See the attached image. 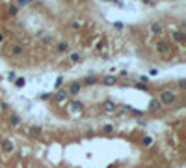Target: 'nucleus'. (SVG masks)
<instances>
[{"mask_svg":"<svg viewBox=\"0 0 186 168\" xmlns=\"http://www.w3.org/2000/svg\"><path fill=\"white\" fill-rule=\"evenodd\" d=\"M162 30H164L162 22H153V25H151V32L156 34V36H158V34H162Z\"/></svg>","mask_w":186,"mask_h":168,"instance_id":"f8f14e48","label":"nucleus"},{"mask_svg":"<svg viewBox=\"0 0 186 168\" xmlns=\"http://www.w3.org/2000/svg\"><path fill=\"white\" fill-rule=\"evenodd\" d=\"M171 36H173V39L177 41V43H184V39H186V36H184L182 30H175V32H171Z\"/></svg>","mask_w":186,"mask_h":168,"instance_id":"0eeeda50","label":"nucleus"},{"mask_svg":"<svg viewBox=\"0 0 186 168\" xmlns=\"http://www.w3.org/2000/svg\"><path fill=\"white\" fill-rule=\"evenodd\" d=\"M58 51H60V52H67V51H69V43H65V41L58 43Z\"/></svg>","mask_w":186,"mask_h":168,"instance_id":"f3484780","label":"nucleus"},{"mask_svg":"<svg viewBox=\"0 0 186 168\" xmlns=\"http://www.w3.org/2000/svg\"><path fill=\"white\" fill-rule=\"evenodd\" d=\"M104 45H106V41H104V39H101L99 43H97V51H102V49H104Z\"/></svg>","mask_w":186,"mask_h":168,"instance_id":"4be33fe9","label":"nucleus"},{"mask_svg":"<svg viewBox=\"0 0 186 168\" xmlns=\"http://www.w3.org/2000/svg\"><path fill=\"white\" fill-rule=\"evenodd\" d=\"M69 94H67V90H58V94L54 95V99L58 101V103H63V101H67Z\"/></svg>","mask_w":186,"mask_h":168,"instance_id":"423d86ee","label":"nucleus"},{"mask_svg":"<svg viewBox=\"0 0 186 168\" xmlns=\"http://www.w3.org/2000/svg\"><path fill=\"white\" fill-rule=\"evenodd\" d=\"M61 82H63V78L60 77V78H58V81H56V88H60V86H61Z\"/></svg>","mask_w":186,"mask_h":168,"instance_id":"bb28decb","label":"nucleus"},{"mask_svg":"<svg viewBox=\"0 0 186 168\" xmlns=\"http://www.w3.org/2000/svg\"><path fill=\"white\" fill-rule=\"evenodd\" d=\"M136 88H138V90H141V92H147V90H149V88H147V84H141V82H138V84H136Z\"/></svg>","mask_w":186,"mask_h":168,"instance_id":"412c9836","label":"nucleus"},{"mask_svg":"<svg viewBox=\"0 0 186 168\" xmlns=\"http://www.w3.org/2000/svg\"><path fill=\"white\" fill-rule=\"evenodd\" d=\"M50 41H52V38H49V36H47V38H45V39H43V43H45V45H49V43H50Z\"/></svg>","mask_w":186,"mask_h":168,"instance_id":"c85d7f7f","label":"nucleus"},{"mask_svg":"<svg viewBox=\"0 0 186 168\" xmlns=\"http://www.w3.org/2000/svg\"><path fill=\"white\" fill-rule=\"evenodd\" d=\"M162 108V103H160V101L155 97V99H151V103H149V110H153V112H155V110H160Z\"/></svg>","mask_w":186,"mask_h":168,"instance_id":"6e6552de","label":"nucleus"},{"mask_svg":"<svg viewBox=\"0 0 186 168\" xmlns=\"http://www.w3.org/2000/svg\"><path fill=\"white\" fill-rule=\"evenodd\" d=\"M82 107H84V105L80 103V101H74V103H73V108H74V110H82Z\"/></svg>","mask_w":186,"mask_h":168,"instance_id":"aec40b11","label":"nucleus"},{"mask_svg":"<svg viewBox=\"0 0 186 168\" xmlns=\"http://www.w3.org/2000/svg\"><path fill=\"white\" fill-rule=\"evenodd\" d=\"M17 11H19V9H17V6H15V4H9V6H8V13L11 15V17H15V15H17Z\"/></svg>","mask_w":186,"mask_h":168,"instance_id":"dca6fc26","label":"nucleus"},{"mask_svg":"<svg viewBox=\"0 0 186 168\" xmlns=\"http://www.w3.org/2000/svg\"><path fill=\"white\" fill-rule=\"evenodd\" d=\"M97 81H99V78H97L95 75H90V77H86V78H84V84L93 86V84H97Z\"/></svg>","mask_w":186,"mask_h":168,"instance_id":"4468645a","label":"nucleus"},{"mask_svg":"<svg viewBox=\"0 0 186 168\" xmlns=\"http://www.w3.org/2000/svg\"><path fill=\"white\" fill-rule=\"evenodd\" d=\"M102 131H104L106 134H110V133H114V127H112V125H104V129H102Z\"/></svg>","mask_w":186,"mask_h":168,"instance_id":"5701e85b","label":"nucleus"},{"mask_svg":"<svg viewBox=\"0 0 186 168\" xmlns=\"http://www.w3.org/2000/svg\"><path fill=\"white\" fill-rule=\"evenodd\" d=\"M23 52H24L23 45H11V54H13V56H20Z\"/></svg>","mask_w":186,"mask_h":168,"instance_id":"ddd939ff","label":"nucleus"},{"mask_svg":"<svg viewBox=\"0 0 186 168\" xmlns=\"http://www.w3.org/2000/svg\"><path fill=\"white\" fill-rule=\"evenodd\" d=\"M8 123L11 127H17L19 123H20V118H19V114H15V112H11V114H8Z\"/></svg>","mask_w":186,"mask_h":168,"instance_id":"39448f33","label":"nucleus"},{"mask_svg":"<svg viewBox=\"0 0 186 168\" xmlns=\"http://www.w3.org/2000/svg\"><path fill=\"white\" fill-rule=\"evenodd\" d=\"M102 107H104V110H106V112H115V110H117V105L114 103V101H104V105H102Z\"/></svg>","mask_w":186,"mask_h":168,"instance_id":"9d476101","label":"nucleus"},{"mask_svg":"<svg viewBox=\"0 0 186 168\" xmlns=\"http://www.w3.org/2000/svg\"><path fill=\"white\" fill-rule=\"evenodd\" d=\"M2 39H4V36H2V34H0V41H2Z\"/></svg>","mask_w":186,"mask_h":168,"instance_id":"c756f323","label":"nucleus"},{"mask_svg":"<svg viewBox=\"0 0 186 168\" xmlns=\"http://www.w3.org/2000/svg\"><path fill=\"white\" fill-rule=\"evenodd\" d=\"M158 101H160L162 105H166V107H171V105L175 103V94H173V92H169V90H162Z\"/></svg>","mask_w":186,"mask_h":168,"instance_id":"f257e3e1","label":"nucleus"},{"mask_svg":"<svg viewBox=\"0 0 186 168\" xmlns=\"http://www.w3.org/2000/svg\"><path fill=\"white\" fill-rule=\"evenodd\" d=\"M0 150H2V151H13L15 150V146H13V142L11 140H8V138H4L2 142H0Z\"/></svg>","mask_w":186,"mask_h":168,"instance_id":"7ed1b4c3","label":"nucleus"},{"mask_svg":"<svg viewBox=\"0 0 186 168\" xmlns=\"http://www.w3.org/2000/svg\"><path fill=\"white\" fill-rule=\"evenodd\" d=\"M28 134H30L32 138H37L39 134H41V127H37V125H32V127L28 129Z\"/></svg>","mask_w":186,"mask_h":168,"instance_id":"1a4fd4ad","label":"nucleus"},{"mask_svg":"<svg viewBox=\"0 0 186 168\" xmlns=\"http://www.w3.org/2000/svg\"><path fill=\"white\" fill-rule=\"evenodd\" d=\"M69 62H71V64H78V62H80V54H78V52H73V54L69 56Z\"/></svg>","mask_w":186,"mask_h":168,"instance_id":"2eb2a0df","label":"nucleus"},{"mask_svg":"<svg viewBox=\"0 0 186 168\" xmlns=\"http://www.w3.org/2000/svg\"><path fill=\"white\" fill-rule=\"evenodd\" d=\"M80 92H82V84H80V82H76V81H74V82H71V84H69L67 94H73V95H76V94H80Z\"/></svg>","mask_w":186,"mask_h":168,"instance_id":"20e7f679","label":"nucleus"},{"mask_svg":"<svg viewBox=\"0 0 186 168\" xmlns=\"http://www.w3.org/2000/svg\"><path fill=\"white\" fill-rule=\"evenodd\" d=\"M115 82H117V77H112V75H108V77L102 78V84L104 86H114Z\"/></svg>","mask_w":186,"mask_h":168,"instance_id":"9b49d317","label":"nucleus"},{"mask_svg":"<svg viewBox=\"0 0 186 168\" xmlns=\"http://www.w3.org/2000/svg\"><path fill=\"white\" fill-rule=\"evenodd\" d=\"M15 78H17V77H15V73H9V75H8V81H11V82H15Z\"/></svg>","mask_w":186,"mask_h":168,"instance_id":"a878e982","label":"nucleus"},{"mask_svg":"<svg viewBox=\"0 0 186 168\" xmlns=\"http://www.w3.org/2000/svg\"><path fill=\"white\" fill-rule=\"evenodd\" d=\"M73 28H74V30H80V28H82V25H80L78 21H74V22H73Z\"/></svg>","mask_w":186,"mask_h":168,"instance_id":"b1692460","label":"nucleus"},{"mask_svg":"<svg viewBox=\"0 0 186 168\" xmlns=\"http://www.w3.org/2000/svg\"><path fill=\"white\" fill-rule=\"evenodd\" d=\"M28 4H30V0H17L15 6H17V8H24V6H28Z\"/></svg>","mask_w":186,"mask_h":168,"instance_id":"6ab92c4d","label":"nucleus"},{"mask_svg":"<svg viewBox=\"0 0 186 168\" xmlns=\"http://www.w3.org/2000/svg\"><path fill=\"white\" fill-rule=\"evenodd\" d=\"M155 49H156V52H160V54H169V51H171V43L168 41V39H158L156 41V45H155Z\"/></svg>","mask_w":186,"mask_h":168,"instance_id":"f03ea898","label":"nucleus"},{"mask_svg":"<svg viewBox=\"0 0 186 168\" xmlns=\"http://www.w3.org/2000/svg\"><path fill=\"white\" fill-rule=\"evenodd\" d=\"M151 142H153V138H151V137H145V138H143V146H149Z\"/></svg>","mask_w":186,"mask_h":168,"instance_id":"393cba45","label":"nucleus"},{"mask_svg":"<svg viewBox=\"0 0 186 168\" xmlns=\"http://www.w3.org/2000/svg\"><path fill=\"white\" fill-rule=\"evenodd\" d=\"M24 84H26V81H24L23 77H19V78H15V86H17V88H23Z\"/></svg>","mask_w":186,"mask_h":168,"instance_id":"a211bd4d","label":"nucleus"},{"mask_svg":"<svg viewBox=\"0 0 186 168\" xmlns=\"http://www.w3.org/2000/svg\"><path fill=\"white\" fill-rule=\"evenodd\" d=\"M8 107H9L8 103H0V108H2V110H8Z\"/></svg>","mask_w":186,"mask_h":168,"instance_id":"cd10ccee","label":"nucleus"}]
</instances>
